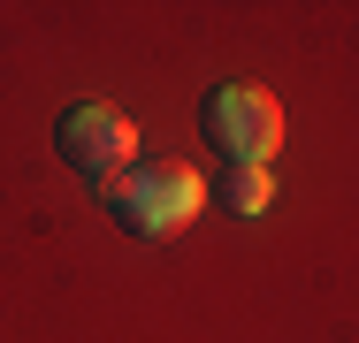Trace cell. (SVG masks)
<instances>
[{"instance_id": "6da1fadb", "label": "cell", "mask_w": 359, "mask_h": 343, "mask_svg": "<svg viewBox=\"0 0 359 343\" xmlns=\"http://www.w3.org/2000/svg\"><path fill=\"white\" fill-rule=\"evenodd\" d=\"M199 206H207V183L184 160H138L123 183H107V214L130 237H176Z\"/></svg>"}, {"instance_id": "7a4b0ae2", "label": "cell", "mask_w": 359, "mask_h": 343, "mask_svg": "<svg viewBox=\"0 0 359 343\" xmlns=\"http://www.w3.org/2000/svg\"><path fill=\"white\" fill-rule=\"evenodd\" d=\"M54 153L69 160L84 183H123L130 168H138V122L123 115V107H107V99H76L54 115Z\"/></svg>"}, {"instance_id": "3957f363", "label": "cell", "mask_w": 359, "mask_h": 343, "mask_svg": "<svg viewBox=\"0 0 359 343\" xmlns=\"http://www.w3.org/2000/svg\"><path fill=\"white\" fill-rule=\"evenodd\" d=\"M199 130H207L215 153L268 168V153L283 145V107H276V92H260V84H215L207 107H199Z\"/></svg>"}, {"instance_id": "277c9868", "label": "cell", "mask_w": 359, "mask_h": 343, "mask_svg": "<svg viewBox=\"0 0 359 343\" xmlns=\"http://www.w3.org/2000/svg\"><path fill=\"white\" fill-rule=\"evenodd\" d=\"M215 199L229 206V214H245V221H252V214H268V206H276V176H268V168H252V160H229V176H222Z\"/></svg>"}]
</instances>
